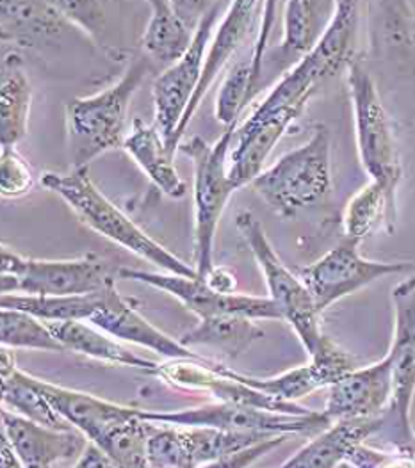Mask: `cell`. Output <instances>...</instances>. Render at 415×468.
<instances>
[{
	"label": "cell",
	"instance_id": "ba28073f",
	"mask_svg": "<svg viewBox=\"0 0 415 468\" xmlns=\"http://www.w3.org/2000/svg\"><path fill=\"white\" fill-rule=\"evenodd\" d=\"M139 415L144 420L157 426L208 428L232 433H257L268 436H315L332 424L323 411H314L312 415H287L236 402L219 401L175 411L139 410Z\"/></svg>",
	"mask_w": 415,
	"mask_h": 468
},
{
	"label": "cell",
	"instance_id": "8fae6325",
	"mask_svg": "<svg viewBox=\"0 0 415 468\" xmlns=\"http://www.w3.org/2000/svg\"><path fill=\"white\" fill-rule=\"evenodd\" d=\"M358 246L360 242L345 239L319 261L298 271L319 314L383 276L414 269L412 262H378L364 259L358 253Z\"/></svg>",
	"mask_w": 415,
	"mask_h": 468
},
{
	"label": "cell",
	"instance_id": "7c38bea8",
	"mask_svg": "<svg viewBox=\"0 0 415 468\" xmlns=\"http://www.w3.org/2000/svg\"><path fill=\"white\" fill-rule=\"evenodd\" d=\"M221 9V2H210L187 54L180 61L168 67L166 71H163L154 82L152 97L155 111V127L163 135L166 146L176 134L178 125L198 88L208 58V43L212 41L216 20Z\"/></svg>",
	"mask_w": 415,
	"mask_h": 468
},
{
	"label": "cell",
	"instance_id": "277c9868",
	"mask_svg": "<svg viewBox=\"0 0 415 468\" xmlns=\"http://www.w3.org/2000/svg\"><path fill=\"white\" fill-rule=\"evenodd\" d=\"M358 31V4L356 2H335L328 27L298 65L287 69L270 95L255 109L257 112H271L278 109L305 111L319 82L347 68L353 61V47Z\"/></svg>",
	"mask_w": 415,
	"mask_h": 468
},
{
	"label": "cell",
	"instance_id": "2e32d148",
	"mask_svg": "<svg viewBox=\"0 0 415 468\" xmlns=\"http://www.w3.org/2000/svg\"><path fill=\"white\" fill-rule=\"evenodd\" d=\"M31 381L73 430L80 431L97 445H104L118 430L139 415V408L105 401L86 392L37 379L35 376H31Z\"/></svg>",
	"mask_w": 415,
	"mask_h": 468
},
{
	"label": "cell",
	"instance_id": "e0dca14e",
	"mask_svg": "<svg viewBox=\"0 0 415 468\" xmlns=\"http://www.w3.org/2000/svg\"><path fill=\"white\" fill-rule=\"evenodd\" d=\"M392 401V367L388 355L367 367H356L330 387L323 410L330 422L383 417Z\"/></svg>",
	"mask_w": 415,
	"mask_h": 468
},
{
	"label": "cell",
	"instance_id": "4dcf8cb0",
	"mask_svg": "<svg viewBox=\"0 0 415 468\" xmlns=\"http://www.w3.org/2000/svg\"><path fill=\"white\" fill-rule=\"evenodd\" d=\"M101 303V292L90 296H69V298H41V296H20L4 294L0 298L2 310H20L31 314L45 323L63 321H90Z\"/></svg>",
	"mask_w": 415,
	"mask_h": 468
},
{
	"label": "cell",
	"instance_id": "ac0fdd59",
	"mask_svg": "<svg viewBox=\"0 0 415 468\" xmlns=\"http://www.w3.org/2000/svg\"><path fill=\"white\" fill-rule=\"evenodd\" d=\"M2 436L26 468H52L80 456L90 441L77 430H54L5 408L2 410Z\"/></svg>",
	"mask_w": 415,
	"mask_h": 468
},
{
	"label": "cell",
	"instance_id": "52a82bcc",
	"mask_svg": "<svg viewBox=\"0 0 415 468\" xmlns=\"http://www.w3.org/2000/svg\"><path fill=\"white\" fill-rule=\"evenodd\" d=\"M0 291L4 294L69 298L97 294L112 280L107 266L95 253L73 261L26 259L2 246Z\"/></svg>",
	"mask_w": 415,
	"mask_h": 468
},
{
	"label": "cell",
	"instance_id": "4316f807",
	"mask_svg": "<svg viewBox=\"0 0 415 468\" xmlns=\"http://www.w3.org/2000/svg\"><path fill=\"white\" fill-rule=\"evenodd\" d=\"M398 219V200L378 182H371L347 201L345 210V239L362 242L366 237L385 229L394 232Z\"/></svg>",
	"mask_w": 415,
	"mask_h": 468
},
{
	"label": "cell",
	"instance_id": "5bb4252c",
	"mask_svg": "<svg viewBox=\"0 0 415 468\" xmlns=\"http://www.w3.org/2000/svg\"><path fill=\"white\" fill-rule=\"evenodd\" d=\"M268 438L271 436L157 426L148 440V463L150 468H200Z\"/></svg>",
	"mask_w": 415,
	"mask_h": 468
},
{
	"label": "cell",
	"instance_id": "f35d334b",
	"mask_svg": "<svg viewBox=\"0 0 415 468\" xmlns=\"http://www.w3.org/2000/svg\"><path fill=\"white\" fill-rule=\"evenodd\" d=\"M0 468H26L13 451L11 443L2 436L0 441Z\"/></svg>",
	"mask_w": 415,
	"mask_h": 468
},
{
	"label": "cell",
	"instance_id": "8d00e7d4",
	"mask_svg": "<svg viewBox=\"0 0 415 468\" xmlns=\"http://www.w3.org/2000/svg\"><path fill=\"white\" fill-rule=\"evenodd\" d=\"M208 285L221 294H238V280L225 268H214L206 278Z\"/></svg>",
	"mask_w": 415,
	"mask_h": 468
},
{
	"label": "cell",
	"instance_id": "7402d4cb",
	"mask_svg": "<svg viewBox=\"0 0 415 468\" xmlns=\"http://www.w3.org/2000/svg\"><path fill=\"white\" fill-rule=\"evenodd\" d=\"M152 18L143 34L141 45L148 58L172 67L180 61L193 45L200 20H193L184 9L186 2L154 0Z\"/></svg>",
	"mask_w": 415,
	"mask_h": 468
},
{
	"label": "cell",
	"instance_id": "4fadbf2b",
	"mask_svg": "<svg viewBox=\"0 0 415 468\" xmlns=\"http://www.w3.org/2000/svg\"><path fill=\"white\" fill-rule=\"evenodd\" d=\"M120 278L138 282L143 285L159 289L172 294L191 310L200 319L216 315H239L248 319H271L283 321L277 304L270 298L248 296V294H221L214 291L202 278H186L170 272L155 271H139V269L122 268Z\"/></svg>",
	"mask_w": 415,
	"mask_h": 468
},
{
	"label": "cell",
	"instance_id": "836d02e7",
	"mask_svg": "<svg viewBox=\"0 0 415 468\" xmlns=\"http://www.w3.org/2000/svg\"><path fill=\"white\" fill-rule=\"evenodd\" d=\"M35 186V175L27 161L15 148H2L0 191L4 198H20Z\"/></svg>",
	"mask_w": 415,
	"mask_h": 468
},
{
	"label": "cell",
	"instance_id": "e575fe53",
	"mask_svg": "<svg viewBox=\"0 0 415 468\" xmlns=\"http://www.w3.org/2000/svg\"><path fill=\"white\" fill-rule=\"evenodd\" d=\"M287 438H289L287 435L271 436V438L262 440L255 445H250V447L241 449V451L221 456V458H218V460H214V462H210L208 465L200 468H248L250 465H253L257 460H261L262 456L275 451Z\"/></svg>",
	"mask_w": 415,
	"mask_h": 468
},
{
	"label": "cell",
	"instance_id": "9a60e30c",
	"mask_svg": "<svg viewBox=\"0 0 415 468\" xmlns=\"http://www.w3.org/2000/svg\"><path fill=\"white\" fill-rule=\"evenodd\" d=\"M88 323L112 338L138 344L170 360H208L146 321L136 308V302L120 294L114 280H109L101 291L99 308Z\"/></svg>",
	"mask_w": 415,
	"mask_h": 468
},
{
	"label": "cell",
	"instance_id": "f546056e",
	"mask_svg": "<svg viewBox=\"0 0 415 468\" xmlns=\"http://www.w3.org/2000/svg\"><path fill=\"white\" fill-rule=\"evenodd\" d=\"M227 374L241 381L246 387L259 390L266 396H271L280 401L298 402L319 388H330L323 370L312 360L302 367L291 368L283 374H278L275 378H251V376L239 374L232 368H227Z\"/></svg>",
	"mask_w": 415,
	"mask_h": 468
},
{
	"label": "cell",
	"instance_id": "8992f818",
	"mask_svg": "<svg viewBox=\"0 0 415 468\" xmlns=\"http://www.w3.org/2000/svg\"><path fill=\"white\" fill-rule=\"evenodd\" d=\"M236 227L264 274L270 300L277 304L283 321L289 323L312 356L326 335L321 330V314L309 289L298 274L280 261L261 221L251 212L241 210L236 218Z\"/></svg>",
	"mask_w": 415,
	"mask_h": 468
},
{
	"label": "cell",
	"instance_id": "d4e9b609",
	"mask_svg": "<svg viewBox=\"0 0 415 468\" xmlns=\"http://www.w3.org/2000/svg\"><path fill=\"white\" fill-rule=\"evenodd\" d=\"M123 150L134 159L154 186L170 198H182L187 191L186 182L174 166V154L166 148L161 133L143 120H134L123 141Z\"/></svg>",
	"mask_w": 415,
	"mask_h": 468
},
{
	"label": "cell",
	"instance_id": "f1b7e54d",
	"mask_svg": "<svg viewBox=\"0 0 415 468\" xmlns=\"http://www.w3.org/2000/svg\"><path fill=\"white\" fill-rule=\"evenodd\" d=\"M2 11V39H18L27 43L43 36H54L69 20L58 9L56 2L5 0Z\"/></svg>",
	"mask_w": 415,
	"mask_h": 468
},
{
	"label": "cell",
	"instance_id": "7a4b0ae2",
	"mask_svg": "<svg viewBox=\"0 0 415 468\" xmlns=\"http://www.w3.org/2000/svg\"><path fill=\"white\" fill-rule=\"evenodd\" d=\"M148 68V59L139 58L111 88L93 97L69 101L65 118L73 167H88L105 152L123 148L127 111Z\"/></svg>",
	"mask_w": 415,
	"mask_h": 468
},
{
	"label": "cell",
	"instance_id": "5b68a950",
	"mask_svg": "<svg viewBox=\"0 0 415 468\" xmlns=\"http://www.w3.org/2000/svg\"><path fill=\"white\" fill-rule=\"evenodd\" d=\"M236 131L238 125L225 129L212 146L200 135L178 146V152L189 157L195 167V269L202 280L216 268L212 251L218 223L230 195L238 191L227 167Z\"/></svg>",
	"mask_w": 415,
	"mask_h": 468
},
{
	"label": "cell",
	"instance_id": "83f0119b",
	"mask_svg": "<svg viewBox=\"0 0 415 468\" xmlns=\"http://www.w3.org/2000/svg\"><path fill=\"white\" fill-rule=\"evenodd\" d=\"M262 336V328L253 319L239 315H216L200 319V324L189 330L178 342L189 349L202 346L229 356H238L250 344Z\"/></svg>",
	"mask_w": 415,
	"mask_h": 468
},
{
	"label": "cell",
	"instance_id": "6da1fadb",
	"mask_svg": "<svg viewBox=\"0 0 415 468\" xmlns=\"http://www.w3.org/2000/svg\"><path fill=\"white\" fill-rule=\"evenodd\" d=\"M39 182L45 189L67 201L79 219L97 234L104 235L105 239L123 246L165 272L198 278L197 269L187 266L163 244L144 234L133 219L109 200L91 180L88 167H73L67 175L45 173Z\"/></svg>",
	"mask_w": 415,
	"mask_h": 468
},
{
	"label": "cell",
	"instance_id": "ffe728a7",
	"mask_svg": "<svg viewBox=\"0 0 415 468\" xmlns=\"http://www.w3.org/2000/svg\"><path fill=\"white\" fill-rule=\"evenodd\" d=\"M261 5H262L261 2H250V0L248 2L229 4L225 20L219 24V27L216 29V33L212 36V41H210V47L208 50V58H206V63H204V69H202V77H200L198 88L193 95V101L189 103L172 143L166 146L174 155L175 152L178 150V146L182 144L180 139L186 134V131H187L191 120L195 118L200 103L206 99L212 82L218 79V75L223 71V68L227 67L230 58L238 52V48L241 47L246 34L250 33L251 24H253L255 15H257V9Z\"/></svg>",
	"mask_w": 415,
	"mask_h": 468
},
{
	"label": "cell",
	"instance_id": "3957f363",
	"mask_svg": "<svg viewBox=\"0 0 415 468\" xmlns=\"http://www.w3.org/2000/svg\"><path fill=\"white\" fill-rule=\"evenodd\" d=\"M250 186L282 218H294L319 203L332 187L328 129L315 125L305 144L285 154Z\"/></svg>",
	"mask_w": 415,
	"mask_h": 468
},
{
	"label": "cell",
	"instance_id": "603a6c76",
	"mask_svg": "<svg viewBox=\"0 0 415 468\" xmlns=\"http://www.w3.org/2000/svg\"><path fill=\"white\" fill-rule=\"evenodd\" d=\"M330 4L323 2H285L283 4V37L277 48H273L268 56L270 65L283 71V68L298 65L307 54H311L314 47L319 43L325 27V13L323 9Z\"/></svg>",
	"mask_w": 415,
	"mask_h": 468
},
{
	"label": "cell",
	"instance_id": "74e56055",
	"mask_svg": "<svg viewBox=\"0 0 415 468\" xmlns=\"http://www.w3.org/2000/svg\"><path fill=\"white\" fill-rule=\"evenodd\" d=\"M412 449L410 451H396L394 449L392 452H388V458L378 468H415V456Z\"/></svg>",
	"mask_w": 415,
	"mask_h": 468
},
{
	"label": "cell",
	"instance_id": "d6986e66",
	"mask_svg": "<svg viewBox=\"0 0 415 468\" xmlns=\"http://www.w3.org/2000/svg\"><path fill=\"white\" fill-rule=\"evenodd\" d=\"M302 114L303 112L296 109H278L271 112L253 111L236 131V146L229 157V178L236 189L251 184L264 171V163L280 137Z\"/></svg>",
	"mask_w": 415,
	"mask_h": 468
},
{
	"label": "cell",
	"instance_id": "484cf974",
	"mask_svg": "<svg viewBox=\"0 0 415 468\" xmlns=\"http://www.w3.org/2000/svg\"><path fill=\"white\" fill-rule=\"evenodd\" d=\"M33 88L16 54L4 58L0 73V141L2 148H15L27 134Z\"/></svg>",
	"mask_w": 415,
	"mask_h": 468
},
{
	"label": "cell",
	"instance_id": "1f68e13d",
	"mask_svg": "<svg viewBox=\"0 0 415 468\" xmlns=\"http://www.w3.org/2000/svg\"><path fill=\"white\" fill-rule=\"evenodd\" d=\"M2 402L9 406L11 411L37 424L54 430H73L36 388L31 381V374L22 372L20 368L2 378Z\"/></svg>",
	"mask_w": 415,
	"mask_h": 468
},
{
	"label": "cell",
	"instance_id": "30bf717a",
	"mask_svg": "<svg viewBox=\"0 0 415 468\" xmlns=\"http://www.w3.org/2000/svg\"><path fill=\"white\" fill-rule=\"evenodd\" d=\"M394 336L388 351L392 367V401L381 417V435L396 451L415 447L410 406L415 394V276L392 291ZM378 433V435H380Z\"/></svg>",
	"mask_w": 415,
	"mask_h": 468
},
{
	"label": "cell",
	"instance_id": "60d3db41",
	"mask_svg": "<svg viewBox=\"0 0 415 468\" xmlns=\"http://www.w3.org/2000/svg\"><path fill=\"white\" fill-rule=\"evenodd\" d=\"M412 452H414V456H415V447H414V449H412Z\"/></svg>",
	"mask_w": 415,
	"mask_h": 468
},
{
	"label": "cell",
	"instance_id": "44dd1931",
	"mask_svg": "<svg viewBox=\"0 0 415 468\" xmlns=\"http://www.w3.org/2000/svg\"><path fill=\"white\" fill-rule=\"evenodd\" d=\"M380 430L381 417L332 422L278 468H337L351 458L358 445L378 435Z\"/></svg>",
	"mask_w": 415,
	"mask_h": 468
},
{
	"label": "cell",
	"instance_id": "d590c367",
	"mask_svg": "<svg viewBox=\"0 0 415 468\" xmlns=\"http://www.w3.org/2000/svg\"><path fill=\"white\" fill-rule=\"evenodd\" d=\"M71 468H123L111 454H107L102 447L93 441H88L80 456Z\"/></svg>",
	"mask_w": 415,
	"mask_h": 468
},
{
	"label": "cell",
	"instance_id": "9c48e42d",
	"mask_svg": "<svg viewBox=\"0 0 415 468\" xmlns=\"http://www.w3.org/2000/svg\"><path fill=\"white\" fill-rule=\"evenodd\" d=\"M347 84L355 111L360 163L371 176V182H378L396 198L403 167L392 123L381 103L377 84L356 61L347 65Z\"/></svg>",
	"mask_w": 415,
	"mask_h": 468
},
{
	"label": "cell",
	"instance_id": "ab89813d",
	"mask_svg": "<svg viewBox=\"0 0 415 468\" xmlns=\"http://www.w3.org/2000/svg\"><path fill=\"white\" fill-rule=\"evenodd\" d=\"M410 41L415 43V20L412 22V29H410Z\"/></svg>",
	"mask_w": 415,
	"mask_h": 468
},
{
	"label": "cell",
	"instance_id": "d6a6232c",
	"mask_svg": "<svg viewBox=\"0 0 415 468\" xmlns=\"http://www.w3.org/2000/svg\"><path fill=\"white\" fill-rule=\"evenodd\" d=\"M0 342L7 349H35L67 353L63 344L48 330L47 323L20 310L0 312Z\"/></svg>",
	"mask_w": 415,
	"mask_h": 468
},
{
	"label": "cell",
	"instance_id": "cb8c5ba5",
	"mask_svg": "<svg viewBox=\"0 0 415 468\" xmlns=\"http://www.w3.org/2000/svg\"><path fill=\"white\" fill-rule=\"evenodd\" d=\"M47 326L69 353H79L88 358L101 360L112 366L139 368L146 374H152L159 366L157 362H152L127 349L111 335L93 328V324L88 321L47 323Z\"/></svg>",
	"mask_w": 415,
	"mask_h": 468
}]
</instances>
